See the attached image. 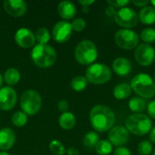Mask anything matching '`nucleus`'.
Instances as JSON below:
<instances>
[{
	"instance_id": "nucleus-1",
	"label": "nucleus",
	"mask_w": 155,
	"mask_h": 155,
	"mask_svg": "<svg viewBox=\"0 0 155 155\" xmlns=\"http://www.w3.org/2000/svg\"><path fill=\"white\" fill-rule=\"evenodd\" d=\"M89 116L92 127L99 133L110 131L115 123V115L113 110L103 104L94 105L91 109Z\"/></svg>"
},
{
	"instance_id": "nucleus-2",
	"label": "nucleus",
	"mask_w": 155,
	"mask_h": 155,
	"mask_svg": "<svg viewBox=\"0 0 155 155\" xmlns=\"http://www.w3.org/2000/svg\"><path fill=\"white\" fill-rule=\"evenodd\" d=\"M56 52L49 45L37 44L34 45L31 51V58L34 63L41 68L50 67L56 61Z\"/></svg>"
},
{
	"instance_id": "nucleus-3",
	"label": "nucleus",
	"mask_w": 155,
	"mask_h": 155,
	"mask_svg": "<svg viewBox=\"0 0 155 155\" xmlns=\"http://www.w3.org/2000/svg\"><path fill=\"white\" fill-rule=\"evenodd\" d=\"M131 88L141 98L150 99L155 95V84L153 79L147 74H138L131 81Z\"/></svg>"
},
{
	"instance_id": "nucleus-4",
	"label": "nucleus",
	"mask_w": 155,
	"mask_h": 155,
	"mask_svg": "<svg viewBox=\"0 0 155 155\" xmlns=\"http://www.w3.org/2000/svg\"><path fill=\"white\" fill-rule=\"evenodd\" d=\"M152 120L144 114H131L125 121V128L135 135H145L152 129Z\"/></svg>"
},
{
	"instance_id": "nucleus-5",
	"label": "nucleus",
	"mask_w": 155,
	"mask_h": 155,
	"mask_svg": "<svg viewBox=\"0 0 155 155\" xmlns=\"http://www.w3.org/2000/svg\"><path fill=\"white\" fill-rule=\"evenodd\" d=\"M98 56V50L95 44L90 40H83L75 47L74 57L83 65H91Z\"/></svg>"
},
{
	"instance_id": "nucleus-6",
	"label": "nucleus",
	"mask_w": 155,
	"mask_h": 155,
	"mask_svg": "<svg viewBox=\"0 0 155 155\" xmlns=\"http://www.w3.org/2000/svg\"><path fill=\"white\" fill-rule=\"evenodd\" d=\"M112 77L111 69L104 64L95 63L89 65L85 71V78L94 84H103L110 81Z\"/></svg>"
},
{
	"instance_id": "nucleus-7",
	"label": "nucleus",
	"mask_w": 155,
	"mask_h": 155,
	"mask_svg": "<svg viewBox=\"0 0 155 155\" xmlns=\"http://www.w3.org/2000/svg\"><path fill=\"white\" fill-rule=\"evenodd\" d=\"M22 111L27 115H34L42 107V97L35 90H26L23 93L20 100Z\"/></svg>"
},
{
	"instance_id": "nucleus-8",
	"label": "nucleus",
	"mask_w": 155,
	"mask_h": 155,
	"mask_svg": "<svg viewBox=\"0 0 155 155\" xmlns=\"http://www.w3.org/2000/svg\"><path fill=\"white\" fill-rule=\"evenodd\" d=\"M140 36L131 29H120L114 35V41L117 46L122 49H134L139 44Z\"/></svg>"
},
{
	"instance_id": "nucleus-9",
	"label": "nucleus",
	"mask_w": 155,
	"mask_h": 155,
	"mask_svg": "<svg viewBox=\"0 0 155 155\" xmlns=\"http://www.w3.org/2000/svg\"><path fill=\"white\" fill-rule=\"evenodd\" d=\"M114 18L115 23L119 26L124 27V29L134 27L139 21L137 13L133 8L125 6L120 8L116 12V15Z\"/></svg>"
},
{
	"instance_id": "nucleus-10",
	"label": "nucleus",
	"mask_w": 155,
	"mask_h": 155,
	"mask_svg": "<svg viewBox=\"0 0 155 155\" xmlns=\"http://www.w3.org/2000/svg\"><path fill=\"white\" fill-rule=\"evenodd\" d=\"M154 48L148 44H141L134 51L136 62L143 66H149L154 61Z\"/></svg>"
},
{
	"instance_id": "nucleus-11",
	"label": "nucleus",
	"mask_w": 155,
	"mask_h": 155,
	"mask_svg": "<svg viewBox=\"0 0 155 155\" xmlns=\"http://www.w3.org/2000/svg\"><path fill=\"white\" fill-rule=\"evenodd\" d=\"M72 33H73V29H72L71 23L65 20H62V21H58L54 25L52 30V36L54 41L63 44L70 39Z\"/></svg>"
},
{
	"instance_id": "nucleus-12",
	"label": "nucleus",
	"mask_w": 155,
	"mask_h": 155,
	"mask_svg": "<svg viewBox=\"0 0 155 155\" xmlns=\"http://www.w3.org/2000/svg\"><path fill=\"white\" fill-rule=\"evenodd\" d=\"M130 134L128 130L123 125L114 126L108 134V141L116 147H121L128 143Z\"/></svg>"
},
{
	"instance_id": "nucleus-13",
	"label": "nucleus",
	"mask_w": 155,
	"mask_h": 155,
	"mask_svg": "<svg viewBox=\"0 0 155 155\" xmlns=\"http://www.w3.org/2000/svg\"><path fill=\"white\" fill-rule=\"evenodd\" d=\"M17 102V94L10 86L0 88V109L3 111L12 110Z\"/></svg>"
},
{
	"instance_id": "nucleus-14",
	"label": "nucleus",
	"mask_w": 155,
	"mask_h": 155,
	"mask_svg": "<svg viewBox=\"0 0 155 155\" xmlns=\"http://www.w3.org/2000/svg\"><path fill=\"white\" fill-rule=\"evenodd\" d=\"M15 43L23 48H29L34 46L36 41L35 34L26 27H21L15 32Z\"/></svg>"
},
{
	"instance_id": "nucleus-15",
	"label": "nucleus",
	"mask_w": 155,
	"mask_h": 155,
	"mask_svg": "<svg viewBox=\"0 0 155 155\" xmlns=\"http://www.w3.org/2000/svg\"><path fill=\"white\" fill-rule=\"evenodd\" d=\"M3 5L5 12L15 17L24 15L27 9V5L24 0H5Z\"/></svg>"
},
{
	"instance_id": "nucleus-16",
	"label": "nucleus",
	"mask_w": 155,
	"mask_h": 155,
	"mask_svg": "<svg viewBox=\"0 0 155 155\" xmlns=\"http://www.w3.org/2000/svg\"><path fill=\"white\" fill-rule=\"evenodd\" d=\"M15 143V134L8 127L0 130V150L5 152L11 149Z\"/></svg>"
},
{
	"instance_id": "nucleus-17",
	"label": "nucleus",
	"mask_w": 155,
	"mask_h": 155,
	"mask_svg": "<svg viewBox=\"0 0 155 155\" xmlns=\"http://www.w3.org/2000/svg\"><path fill=\"white\" fill-rule=\"evenodd\" d=\"M113 69L119 76H125L132 71V63L125 57H117L113 61Z\"/></svg>"
},
{
	"instance_id": "nucleus-18",
	"label": "nucleus",
	"mask_w": 155,
	"mask_h": 155,
	"mask_svg": "<svg viewBox=\"0 0 155 155\" xmlns=\"http://www.w3.org/2000/svg\"><path fill=\"white\" fill-rule=\"evenodd\" d=\"M57 12L62 18H64V20H69L74 17L76 14V7L72 1L64 0L58 4Z\"/></svg>"
},
{
	"instance_id": "nucleus-19",
	"label": "nucleus",
	"mask_w": 155,
	"mask_h": 155,
	"mask_svg": "<svg viewBox=\"0 0 155 155\" xmlns=\"http://www.w3.org/2000/svg\"><path fill=\"white\" fill-rule=\"evenodd\" d=\"M139 20L143 25H153L155 23V8L146 5L143 7L138 14Z\"/></svg>"
},
{
	"instance_id": "nucleus-20",
	"label": "nucleus",
	"mask_w": 155,
	"mask_h": 155,
	"mask_svg": "<svg viewBox=\"0 0 155 155\" xmlns=\"http://www.w3.org/2000/svg\"><path fill=\"white\" fill-rule=\"evenodd\" d=\"M58 124L63 129L71 130L72 128L74 127V125L76 124V119H75V116L73 113L65 112V113H63L59 116Z\"/></svg>"
},
{
	"instance_id": "nucleus-21",
	"label": "nucleus",
	"mask_w": 155,
	"mask_h": 155,
	"mask_svg": "<svg viewBox=\"0 0 155 155\" xmlns=\"http://www.w3.org/2000/svg\"><path fill=\"white\" fill-rule=\"evenodd\" d=\"M131 85L127 83L118 84L114 89V96L118 100H124L128 98L132 94Z\"/></svg>"
},
{
	"instance_id": "nucleus-22",
	"label": "nucleus",
	"mask_w": 155,
	"mask_h": 155,
	"mask_svg": "<svg viewBox=\"0 0 155 155\" xmlns=\"http://www.w3.org/2000/svg\"><path fill=\"white\" fill-rule=\"evenodd\" d=\"M21 78L20 72L14 67L8 68L4 74V82L8 85H15L16 84Z\"/></svg>"
},
{
	"instance_id": "nucleus-23",
	"label": "nucleus",
	"mask_w": 155,
	"mask_h": 155,
	"mask_svg": "<svg viewBox=\"0 0 155 155\" xmlns=\"http://www.w3.org/2000/svg\"><path fill=\"white\" fill-rule=\"evenodd\" d=\"M128 106L129 109L134 114H142V112H143L146 109L147 104L144 99L141 97H133L129 101Z\"/></svg>"
},
{
	"instance_id": "nucleus-24",
	"label": "nucleus",
	"mask_w": 155,
	"mask_h": 155,
	"mask_svg": "<svg viewBox=\"0 0 155 155\" xmlns=\"http://www.w3.org/2000/svg\"><path fill=\"white\" fill-rule=\"evenodd\" d=\"M99 142V135L96 132H88L83 138V144L85 148L93 149Z\"/></svg>"
},
{
	"instance_id": "nucleus-25",
	"label": "nucleus",
	"mask_w": 155,
	"mask_h": 155,
	"mask_svg": "<svg viewBox=\"0 0 155 155\" xmlns=\"http://www.w3.org/2000/svg\"><path fill=\"white\" fill-rule=\"evenodd\" d=\"M96 153L99 155H109L113 152V145L108 140H101L94 147Z\"/></svg>"
},
{
	"instance_id": "nucleus-26",
	"label": "nucleus",
	"mask_w": 155,
	"mask_h": 155,
	"mask_svg": "<svg viewBox=\"0 0 155 155\" xmlns=\"http://www.w3.org/2000/svg\"><path fill=\"white\" fill-rule=\"evenodd\" d=\"M87 79L85 78V76L83 75H77L75 77H74L71 80V87L73 90L76 91V92H81L83 90H84L87 86Z\"/></svg>"
},
{
	"instance_id": "nucleus-27",
	"label": "nucleus",
	"mask_w": 155,
	"mask_h": 155,
	"mask_svg": "<svg viewBox=\"0 0 155 155\" xmlns=\"http://www.w3.org/2000/svg\"><path fill=\"white\" fill-rule=\"evenodd\" d=\"M11 121L15 126L23 127L26 124V123L28 121V116L23 111H17L12 115Z\"/></svg>"
},
{
	"instance_id": "nucleus-28",
	"label": "nucleus",
	"mask_w": 155,
	"mask_h": 155,
	"mask_svg": "<svg viewBox=\"0 0 155 155\" xmlns=\"http://www.w3.org/2000/svg\"><path fill=\"white\" fill-rule=\"evenodd\" d=\"M35 35V40L40 45H47L51 37L49 30L45 27H40L39 29H37Z\"/></svg>"
},
{
	"instance_id": "nucleus-29",
	"label": "nucleus",
	"mask_w": 155,
	"mask_h": 155,
	"mask_svg": "<svg viewBox=\"0 0 155 155\" xmlns=\"http://www.w3.org/2000/svg\"><path fill=\"white\" fill-rule=\"evenodd\" d=\"M49 150L55 155H64L66 153V149L64 144L58 140H53L49 143Z\"/></svg>"
},
{
	"instance_id": "nucleus-30",
	"label": "nucleus",
	"mask_w": 155,
	"mask_h": 155,
	"mask_svg": "<svg viewBox=\"0 0 155 155\" xmlns=\"http://www.w3.org/2000/svg\"><path fill=\"white\" fill-rule=\"evenodd\" d=\"M140 38L145 44L149 45L151 43H153L155 42V29L152 27L144 28L140 34Z\"/></svg>"
},
{
	"instance_id": "nucleus-31",
	"label": "nucleus",
	"mask_w": 155,
	"mask_h": 155,
	"mask_svg": "<svg viewBox=\"0 0 155 155\" xmlns=\"http://www.w3.org/2000/svg\"><path fill=\"white\" fill-rule=\"evenodd\" d=\"M137 150L140 155H150L153 152V144L148 140L142 141L138 144Z\"/></svg>"
},
{
	"instance_id": "nucleus-32",
	"label": "nucleus",
	"mask_w": 155,
	"mask_h": 155,
	"mask_svg": "<svg viewBox=\"0 0 155 155\" xmlns=\"http://www.w3.org/2000/svg\"><path fill=\"white\" fill-rule=\"evenodd\" d=\"M71 25H72V29L74 31H76V32H82L85 26H86V22L84 18H75L73 20V22L71 23Z\"/></svg>"
},
{
	"instance_id": "nucleus-33",
	"label": "nucleus",
	"mask_w": 155,
	"mask_h": 155,
	"mask_svg": "<svg viewBox=\"0 0 155 155\" xmlns=\"http://www.w3.org/2000/svg\"><path fill=\"white\" fill-rule=\"evenodd\" d=\"M130 3L129 0H108L107 4L114 8L116 7H124L126 5H128Z\"/></svg>"
},
{
	"instance_id": "nucleus-34",
	"label": "nucleus",
	"mask_w": 155,
	"mask_h": 155,
	"mask_svg": "<svg viewBox=\"0 0 155 155\" xmlns=\"http://www.w3.org/2000/svg\"><path fill=\"white\" fill-rule=\"evenodd\" d=\"M114 155H132V153L128 148L121 146L115 149V151L114 152Z\"/></svg>"
},
{
	"instance_id": "nucleus-35",
	"label": "nucleus",
	"mask_w": 155,
	"mask_h": 155,
	"mask_svg": "<svg viewBox=\"0 0 155 155\" xmlns=\"http://www.w3.org/2000/svg\"><path fill=\"white\" fill-rule=\"evenodd\" d=\"M57 108L59 111L63 112V113H65L67 112L68 108H69V104H68V102L66 100H61L58 102L57 104Z\"/></svg>"
},
{
	"instance_id": "nucleus-36",
	"label": "nucleus",
	"mask_w": 155,
	"mask_h": 155,
	"mask_svg": "<svg viewBox=\"0 0 155 155\" xmlns=\"http://www.w3.org/2000/svg\"><path fill=\"white\" fill-rule=\"evenodd\" d=\"M147 112L152 118L155 119V100H153L149 103V104L147 105Z\"/></svg>"
},
{
	"instance_id": "nucleus-37",
	"label": "nucleus",
	"mask_w": 155,
	"mask_h": 155,
	"mask_svg": "<svg viewBox=\"0 0 155 155\" xmlns=\"http://www.w3.org/2000/svg\"><path fill=\"white\" fill-rule=\"evenodd\" d=\"M116 10H115V8L114 7H113V6H111V5H108L106 8H105V10H104V13H105V15L108 16V17H114L115 16V15H116Z\"/></svg>"
},
{
	"instance_id": "nucleus-38",
	"label": "nucleus",
	"mask_w": 155,
	"mask_h": 155,
	"mask_svg": "<svg viewBox=\"0 0 155 155\" xmlns=\"http://www.w3.org/2000/svg\"><path fill=\"white\" fill-rule=\"evenodd\" d=\"M133 4L138 7H144L149 4V1L148 0H134Z\"/></svg>"
},
{
	"instance_id": "nucleus-39",
	"label": "nucleus",
	"mask_w": 155,
	"mask_h": 155,
	"mask_svg": "<svg viewBox=\"0 0 155 155\" xmlns=\"http://www.w3.org/2000/svg\"><path fill=\"white\" fill-rule=\"evenodd\" d=\"M66 153L68 155H78L79 154V151L75 147H69L66 150Z\"/></svg>"
},
{
	"instance_id": "nucleus-40",
	"label": "nucleus",
	"mask_w": 155,
	"mask_h": 155,
	"mask_svg": "<svg viewBox=\"0 0 155 155\" xmlns=\"http://www.w3.org/2000/svg\"><path fill=\"white\" fill-rule=\"evenodd\" d=\"M78 3L82 6H89V5H93L94 3V0H79Z\"/></svg>"
},
{
	"instance_id": "nucleus-41",
	"label": "nucleus",
	"mask_w": 155,
	"mask_h": 155,
	"mask_svg": "<svg viewBox=\"0 0 155 155\" xmlns=\"http://www.w3.org/2000/svg\"><path fill=\"white\" fill-rule=\"evenodd\" d=\"M150 140L153 143H155V127L153 130H151V133H150Z\"/></svg>"
},
{
	"instance_id": "nucleus-42",
	"label": "nucleus",
	"mask_w": 155,
	"mask_h": 155,
	"mask_svg": "<svg viewBox=\"0 0 155 155\" xmlns=\"http://www.w3.org/2000/svg\"><path fill=\"white\" fill-rule=\"evenodd\" d=\"M82 11L84 13H88L89 12V6H83L82 7Z\"/></svg>"
},
{
	"instance_id": "nucleus-43",
	"label": "nucleus",
	"mask_w": 155,
	"mask_h": 155,
	"mask_svg": "<svg viewBox=\"0 0 155 155\" xmlns=\"http://www.w3.org/2000/svg\"><path fill=\"white\" fill-rule=\"evenodd\" d=\"M3 83H4V77H3V76H2V74H0V88H2Z\"/></svg>"
},
{
	"instance_id": "nucleus-44",
	"label": "nucleus",
	"mask_w": 155,
	"mask_h": 155,
	"mask_svg": "<svg viewBox=\"0 0 155 155\" xmlns=\"http://www.w3.org/2000/svg\"><path fill=\"white\" fill-rule=\"evenodd\" d=\"M0 155H10L8 153H6V152H4V151H2V152H0Z\"/></svg>"
},
{
	"instance_id": "nucleus-45",
	"label": "nucleus",
	"mask_w": 155,
	"mask_h": 155,
	"mask_svg": "<svg viewBox=\"0 0 155 155\" xmlns=\"http://www.w3.org/2000/svg\"><path fill=\"white\" fill-rule=\"evenodd\" d=\"M151 4L153 5V6L155 8V0H153V1H151Z\"/></svg>"
},
{
	"instance_id": "nucleus-46",
	"label": "nucleus",
	"mask_w": 155,
	"mask_h": 155,
	"mask_svg": "<svg viewBox=\"0 0 155 155\" xmlns=\"http://www.w3.org/2000/svg\"><path fill=\"white\" fill-rule=\"evenodd\" d=\"M153 81H154V84H155V73H154V76H153Z\"/></svg>"
},
{
	"instance_id": "nucleus-47",
	"label": "nucleus",
	"mask_w": 155,
	"mask_h": 155,
	"mask_svg": "<svg viewBox=\"0 0 155 155\" xmlns=\"http://www.w3.org/2000/svg\"><path fill=\"white\" fill-rule=\"evenodd\" d=\"M153 155H155V150L153 151Z\"/></svg>"
},
{
	"instance_id": "nucleus-48",
	"label": "nucleus",
	"mask_w": 155,
	"mask_h": 155,
	"mask_svg": "<svg viewBox=\"0 0 155 155\" xmlns=\"http://www.w3.org/2000/svg\"><path fill=\"white\" fill-rule=\"evenodd\" d=\"M154 60H155V56H154Z\"/></svg>"
}]
</instances>
